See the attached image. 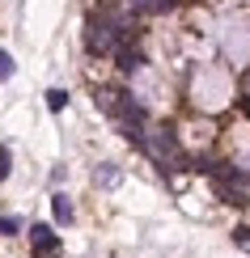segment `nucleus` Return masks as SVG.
<instances>
[{"label":"nucleus","instance_id":"6e6552de","mask_svg":"<svg viewBox=\"0 0 250 258\" xmlns=\"http://www.w3.org/2000/svg\"><path fill=\"white\" fill-rule=\"evenodd\" d=\"M64 106H68V93H64V89H51V93H47V110H64Z\"/></svg>","mask_w":250,"mask_h":258},{"label":"nucleus","instance_id":"1a4fd4ad","mask_svg":"<svg viewBox=\"0 0 250 258\" xmlns=\"http://www.w3.org/2000/svg\"><path fill=\"white\" fill-rule=\"evenodd\" d=\"M233 245L250 254V224H242V229H233Z\"/></svg>","mask_w":250,"mask_h":258},{"label":"nucleus","instance_id":"20e7f679","mask_svg":"<svg viewBox=\"0 0 250 258\" xmlns=\"http://www.w3.org/2000/svg\"><path fill=\"white\" fill-rule=\"evenodd\" d=\"M115 59H119V68H123V72H140V68H144V51H140V47H127V42L115 51Z\"/></svg>","mask_w":250,"mask_h":258},{"label":"nucleus","instance_id":"f8f14e48","mask_svg":"<svg viewBox=\"0 0 250 258\" xmlns=\"http://www.w3.org/2000/svg\"><path fill=\"white\" fill-rule=\"evenodd\" d=\"M9 161H13V157H9V148H5V144H0V182H5V178H9Z\"/></svg>","mask_w":250,"mask_h":258},{"label":"nucleus","instance_id":"f257e3e1","mask_svg":"<svg viewBox=\"0 0 250 258\" xmlns=\"http://www.w3.org/2000/svg\"><path fill=\"white\" fill-rule=\"evenodd\" d=\"M127 38V17L115 9H97L85 21V51L89 55H115Z\"/></svg>","mask_w":250,"mask_h":258},{"label":"nucleus","instance_id":"39448f33","mask_svg":"<svg viewBox=\"0 0 250 258\" xmlns=\"http://www.w3.org/2000/svg\"><path fill=\"white\" fill-rule=\"evenodd\" d=\"M51 212H56V220H60V224H72V216H77L68 195H51Z\"/></svg>","mask_w":250,"mask_h":258},{"label":"nucleus","instance_id":"423d86ee","mask_svg":"<svg viewBox=\"0 0 250 258\" xmlns=\"http://www.w3.org/2000/svg\"><path fill=\"white\" fill-rule=\"evenodd\" d=\"M119 178H123V174H119V165H102V169H93V182H97V186H119Z\"/></svg>","mask_w":250,"mask_h":258},{"label":"nucleus","instance_id":"f03ea898","mask_svg":"<svg viewBox=\"0 0 250 258\" xmlns=\"http://www.w3.org/2000/svg\"><path fill=\"white\" fill-rule=\"evenodd\" d=\"M140 148H144V153L153 157L161 169H170V161H182V148H178V140H174V132H170V127H157V132H144V140H140Z\"/></svg>","mask_w":250,"mask_h":258},{"label":"nucleus","instance_id":"9d476101","mask_svg":"<svg viewBox=\"0 0 250 258\" xmlns=\"http://www.w3.org/2000/svg\"><path fill=\"white\" fill-rule=\"evenodd\" d=\"M17 72V63H13V55H9V51H0V81H9Z\"/></svg>","mask_w":250,"mask_h":258},{"label":"nucleus","instance_id":"9b49d317","mask_svg":"<svg viewBox=\"0 0 250 258\" xmlns=\"http://www.w3.org/2000/svg\"><path fill=\"white\" fill-rule=\"evenodd\" d=\"M17 229H21V224L13 216H0V233H5V237H17Z\"/></svg>","mask_w":250,"mask_h":258},{"label":"nucleus","instance_id":"7ed1b4c3","mask_svg":"<svg viewBox=\"0 0 250 258\" xmlns=\"http://www.w3.org/2000/svg\"><path fill=\"white\" fill-rule=\"evenodd\" d=\"M60 237L56 233H51V224H34V229H30V254L34 258H60Z\"/></svg>","mask_w":250,"mask_h":258},{"label":"nucleus","instance_id":"0eeeda50","mask_svg":"<svg viewBox=\"0 0 250 258\" xmlns=\"http://www.w3.org/2000/svg\"><path fill=\"white\" fill-rule=\"evenodd\" d=\"M132 5L140 9V13H170L178 0H132Z\"/></svg>","mask_w":250,"mask_h":258}]
</instances>
